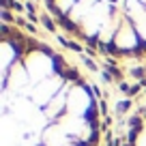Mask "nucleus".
<instances>
[{
	"mask_svg": "<svg viewBox=\"0 0 146 146\" xmlns=\"http://www.w3.org/2000/svg\"><path fill=\"white\" fill-rule=\"evenodd\" d=\"M120 146H146V103H142L127 118Z\"/></svg>",
	"mask_w": 146,
	"mask_h": 146,
	"instance_id": "obj_3",
	"label": "nucleus"
},
{
	"mask_svg": "<svg viewBox=\"0 0 146 146\" xmlns=\"http://www.w3.org/2000/svg\"><path fill=\"white\" fill-rule=\"evenodd\" d=\"M78 41L112 58H146V0H43Z\"/></svg>",
	"mask_w": 146,
	"mask_h": 146,
	"instance_id": "obj_2",
	"label": "nucleus"
},
{
	"mask_svg": "<svg viewBox=\"0 0 146 146\" xmlns=\"http://www.w3.org/2000/svg\"><path fill=\"white\" fill-rule=\"evenodd\" d=\"M0 58V146H101L99 99L75 64L11 22Z\"/></svg>",
	"mask_w": 146,
	"mask_h": 146,
	"instance_id": "obj_1",
	"label": "nucleus"
}]
</instances>
